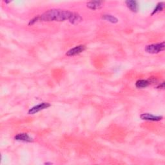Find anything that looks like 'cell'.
I'll return each instance as SVG.
<instances>
[{
	"mask_svg": "<svg viewBox=\"0 0 165 165\" xmlns=\"http://www.w3.org/2000/svg\"><path fill=\"white\" fill-rule=\"evenodd\" d=\"M72 14V12L60 9H52L45 12L42 15L38 16L31 20L29 25L38 21H64L69 20Z\"/></svg>",
	"mask_w": 165,
	"mask_h": 165,
	"instance_id": "obj_1",
	"label": "cell"
},
{
	"mask_svg": "<svg viewBox=\"0 0 165 165\" xmlns=\"http://www.w3.org/2000/svg\"><path fill=\"white\" fill-rule=\"evenodd\" d=\"M165 43L162 42L161 43L152 44L147 45L145 48V51L149 54H158L164 50Z\"/></svg>",
	"mask_w": 165,
	"mask_h": 165,
	"instance_id": "obj_2",
	"label": "cell"
},
{
	"mask_svg": "<svg viewBox=\"0 0 165 165\" xmlns=\"http://www.w3.org/2000/svg\"><path fill=\"white\" fill-rule=\"evenodd\" d=\"M51 106V104L48 103H40L36 106H33L32 108H31L28 114H34L39 111H41L43 110H45L46 109H48V107Z\"/></svg>",
	"mask_w": 165,
	"mask_h": 165,
	"instance_id": "obj_3",
	"label": "cell"
},
{
	"mask_svg": "<svg viewBox=\"0 0 165 165\" xmlns=\"http://www.w3.org/2000/svg\"><path fill=\"white\" fill-rule=\"evenodd\" d=\"M86 49V47L85 45H78L76 46L74 48H71L70 50H69V51H67V52L66 53V55L68 56H76L78 55L81 52H82L83 51H85Z\"/></svg>",
	"mask_w": 165,
	"mask_h": 165,
	"instance_id": "obj_4",
	"label": "cell"
},
{
	"mask_svg": "<svg viewBox=\"0 0 165 165\" xmlns=\"http://www.w3.org/2000/svg\"><path fill=\"white\" fill-rule=\"evenodd\" d=\"M141 119L143 120H147V121H159L163 119L162 116H159V115H154L149 113H144L141 115Z\"/></svg>",
	"mask_w": 165,
	"mask_h": 165,
	"instance_id": "obj_5",
	"label": "cell"
},
{
	"mask_svg": "<svg viewBox=\"0 0 165 165\" xmlns=\"http://www.w3.org/2000/svg\"><path fill=\"white\" fill-rule=\"evenodd\" d=\"M15 140L18 141H23V142H27V143H31L33 142V139L30 137L27 134H19L16 135L14 137Z\"/></svg>",
	"mask_w": 165,
	"mask_h": 165,
	"instance_id": "obj_6",
	"label": "cell"
},
{
	"mask_svg": "<svg viewBox=\"0 0 165 165\" xmlns=\"http://www.w3.org/2000/svg\"><path fill=\"white\" fill-rule=\"evenodd\" d=\"M87 6L90 9L97 10L100 9L103 6V2L101 1H91L87 3Z\"/></svg>",
	"mask_w": 165,
	"mask_h": 165,
	"instance_id": "obj_7",
	"label": "cell"
},
{
	"mask_svg": "<svg viewBox=\"0 0 165 165\" xmlns=\"http://www.w3.org/2000/svg\"><path fill=\"white\" fill-rule=\"evenodd\" d=\"M125 3L128 9L133 12H137L139 9V5L136 1L134 0H128L125 2Z\"/></svg>",
	"mask_w": 165,
	"mask_h": 165,
	"instance_id": "obj_8",
	"label": "cell"
},
{
	"mask_svg": "<svg viewBox=\"0 0 165 165\" xmlns=\"http://www.w3.org/2000/svg\"><path fill=\"white\" fill-rule=\"evenodd\" d=\"M82 20V18H81V16L79 14L72 12V14L69 20V21L72 24H77V23H80Z\"/></svg>",
	"mask_w": 165,
	"mask_h": 165,
	"instance_id": "obj_9",
	"label": "cell"
},
{
	"mask_svg": "<svg viewBox=\"0 0 165 165\" xmlns=\"http://www.w3.org/2000/svg\"><path fill=\"white\" fill-rule=\"evenodd\" d=\"M149 85H150V82L145 79L138 80L136 82V87L138 88H144L148 87Z\"/></svg>",
	"mask_w": 165,
	"mask_h": 165,
	"instance_id": "obj_10",
	"label": "cell"
},
{
	"mask_svg": "<svg viewBox=\"0 0 165 165\" xmlns=\"http://www.w3.org/2000/svg\"><path fill=\"white\" fill-rule=\"evenodd\" d=\"M102 18L104 20H106L107 21H109V22L112 23H116L118 22V20L116 18L114 17V16L110 15V14H104V15H103Z\"/></svg>",
	"mask_w": 165,
	"mask_h": 165,
	"instance_id": "obj_11",
	"label": "cell"
},
{
	"mask_svg": "<svg viewBox=\"0 0 165 165\" xmlns=\"http://www.w3.org/2000/svg\"><path fill=\"white\" fill-rule=\"evenodd\" d=\"M164 3H163V2L159 3L158 5H157V6L154 9V10L153 11V12L152 13V15H154V14H155L156 13H158V12L162 11L163 10V9H164Z\"/></svg>",
	"mask_w": 165,
	"mask_h": 165,
	"instance_id": "obj_12",
	"label": "cell"
},
{
	"mask_svg": "<svg viewBox=\"0 0 165 165\" xmlns=\"http://www.w3.org/2000/svg\"><path fill=\"white\" fill-rule=\"evenodd\" d=\"M164 82H163L161 85H160L159 87H158V88L164 89Z\"/></svg>",
	"mask_w": 165,
	"mask_h": 165,
	"instance_id": "obj_13",
	"label": "cell"
},
{
	"mask_svg": "<svg viewBox=\"0 0 165 165\" xmlns=\"http://www.w3.org/2000/svg\"><path fill=\"white\" fill-rule=\"evenodd\" d=\"M45 164H52V163H45Z\"/></svg>",
	"mask_w": 165,
	"mask_h": 165,
	"instance_id": "obj_14",
	"label": "cell"
}]
</instances>
